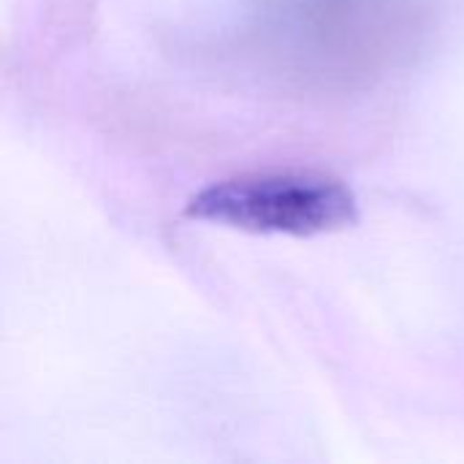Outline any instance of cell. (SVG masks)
<instances>
[{"label":"cell","mask_w":464,"mask_h":464,"mask_svg":"<svg viewBox=\"0 0 464 464\" xmlns=\"http://www.w3.org/2000/svg\"><path fill=\"white\" fill-rule=\"evenodd\" d=\"M188 220L245 234L324 237L359 223L356 193L318 171H253L212 182L182 209Z\"/></svg>","instance_id":"1"}]
</instances>
